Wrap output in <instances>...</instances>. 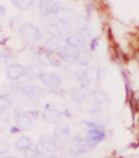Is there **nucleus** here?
I'll use <instances>...</instances> for the list:
<instances>
[{"label":"nucleus","mask_w":139,"mask_h":158,"mask_svg":"<svg viewBox=\"0 0 139 158\" xmlns=\"http://www.w3.org/2000/svg\"><path fill=\"white\" fill-rule=\"evenodd\" d=\"M24 156H25V158H41L43 156L36 149L31 148L25 150L24 152Z\"/></svg>","instance_id":"nucleus-29"},{"label":"nucleus","mask_w":139,"mask_h":158,"mask_svg":"<svg viewBox=\"0 0 139 158\" xmlns=\"http://www.w3.org/2000/svg\"><path fill=\"white\" fill-rule=\"evenodd\" d=\"M88 100L93 105H101L108 102V96L103 91H93L89 94Z\"/></svg>","instance_id":"nucleus-18"},{"label":"nucleus","mask_w":139,"mask_h":158,"mask_svg":"<svg viewBox=\"0 0 139 158\" xmlns=\"http://www.w3.org/2000/svg\"><path fill=\"white\" fill-rule=\"evenodd\" d=\"M64 43L66 45L71 46L78 50L85 49V45H86V40L83 39L79 34H71L65 39Z\"/></svg>","instance_id":"nucleus-13"},{"label":"nucleus","mask_w":139,"mask_h":158,"mask_svg":"<svg viewBox=\"0 0 139 158\" xmlns=\"http://www.w3.org/2000/svg\"><path fill=\"white\" fill-rule=\"evenodd\" d=\"M90 23V17L89 15H81L76 19V24L80 27H88Z\"/></svg>","instance_id":"nucleus-27"},{"label":"nucleus","mask_w":139,"mask_h":158,"mask_svg":"<svg viewBox=\"0 0 139 158\" xmlns=\"http://www.w3.org/2000/svg\"><path fill=\"white\" fill-rule=\"evenodd\" d=\"M30 52H32V54H34V56H38L41 53L42 51L41 48H39V47H38V46H33V47H31V48H30Z\"/></svg>","instance_id":"nucleus-34"},{"label":"nucleus","mask_w":139,"mask_h":158,"mask_svg":"<svg viewBox=\"0 0 139 158\" xmlns=\"http://www.w3.org/2000/svg\"><path fill=\"white\" fill-rule=\"evenodd\" d=\"M15 121H16V127H19L22 131L30 130L34 127V122H31L26 117L23 115L22 112H19V111L16 112Z\"/></svg>","instance_id":"nucleus-16"},{"label":"nucleus","mask_w":139,"mask_h":158,"mask_svg":"<svg viewBox=\"0 0 139 158\" xmlns=\"http://www.w3.org/2000/svg\"><path fill=\"white\" fill-rule=\"evenodd\" d=\"M69 95L71 99H72V101L80 104L85 101V99L88 98L85 91V88L81 86H75L74 88L71 89L69 91Z\"/></svg>","instance_id":"nucleus-14"},{"label":"nucleus","mask_w":139,"mask_h":158,"mask_svg":"<svg viewBox=\"0 0 139 158\" xmlns=\"http://www.w3.org/2000/svg\"><path fill=\"white\" fill-rule=\"evenodd\" d=\"M23 115L26 117L28 119L31 121V122H34L35 120L39 118V112L38 110H29V111H25L22 112Z\"/></svg>","instance_id":"nucleus-28"},{"label":"nucleus","mask_w":139,"mask_h":158,"mask_svg":"<svg viewBox=\"0 0 139 158\" xmlns=\"http://www.w3.org/2000/svg\"><path fill=\"white\" fill-rule=\"evenodd\" d=\"M80 50H78L75 48H72L71 46L64 45L60 48L57 52V56L60 57V59L66 61L69 64H76L78 59V56L80 53Z\"/></svg>","instance_id":"nucleus-5"},{"label":"nucleus","mask_w":139,"mask_h":158,"mask_svg":"<svg viewBox=\"0 0 139 158\" xmlns=\"http://www.w3.org/2000/svg\"><path fill=\"white\" fill-rule=\"evenodd\" d=\"M80 127H82L83 130H85L86 132L89 131H92V130L104 128L102 126H101L98 123H95L94 122H92V121H82L80 122Z\"/></svg>","instance_id":"nucleus-25"},{"label":"nucleus","mask_w":139,"mask_h":158,"mask_svg":"<svg viewBox=\"0 0 139 158\" xmlns=\"http://www.w3.org/2000/svg\"><path fill=\"white\" fill-rule=\"evenodd\" d=\"M44 158H58V156L57 155H51V156H46Z\"/></svg>","instance_id":"nucleus-39"},{"label":"nucleus","mask_w":139,"mask_h":158,"mask_svg":"<svg viewBox=\"0 0 139 158\" xmlns=\"http://www.w3.org/2000/svg\"><path fill=\"white\" fill-rule=\"evenodd\" d=\"M32 146V140L28 136H21L15 142V147L18 150L25 151Z\"/></svg>","instance_id":"nucleus-20"},{"label":"nucleus","mask_w":139,"mask_h":158,"mask_svg":"<svg viewBox=\"0 0 139 158\" xmlns=\"http://www.w3.org/2000/svg\"><path fill=\"white\" fill-rule=\"evenodd\" d=\"M6 12V9H5L4 6L0 4V15H4Z\"/></svg>","instance_id":"nucleus-38"},{"label":"nucleus","mask_w":139,"mask_h":158,"mask_svg":"<svg viewBox=\"0 0 139 158\" xmlns=\"http://www.w3.org/2000/svg\"><path fill=\"white\" fill-rule=\"evenodd\" d=\"M10 122V116L5 111H0V132L4 131Z\"/></svg>","instance_id":"nucleus-24"},{"label":"nucleus","mask_w":139,"mask_h":158,"mask_svg":"<svg viewBox=\"0 0 139 158\" xmlns=\"http://www.w3.org/2000/svg\"><path fill=\"white\" fill-rule=\"evenodd\" d=\"M105 138L106 132L104 131V128H100L87 131L85 140L94 146H96L98 143L105 139Z\"/></svg>","instance_id":"nucleus-11"},{"label":"nucleus","mask_w":139,"mask_h":158,"mask_svg":"<svg viewBox=\"0 0 139 158\" xmlns=\"http://www.w3.org/2000/svg\"><path fill=\"white\" fill-rule=\"evenodd\" d=\"M101 113H102V108L100 107V105H93L91 109H89V113L93 116L100 115Z\"/></svg>","instance_id":"nucleus-32"},{"label":"nucleus","mask_w":139,"mask_h":158,"mask_svg":"<svg viewBox=\"0 0 139 158\" xmlns=\"http://www.w3.org/2000/svg\"><path fill=\"white\" fill-rule=\"evenodd\" d=\"M21 39L27 43H35L41 39V33L37 26L31 23H25L20 28Z\"/></svg>","instance_id":"nucleus-3"},{"label":"nucleus","mask_w":139,"mask_h":158,"mask_svg":"<svg viewBox=\"0 0 139 158\" xmlns=\"http://www.w3.org/2000/svg\"><path fill=\"white\" fill-rule=\"evenodd\" d=\"M91 51H88L86 49L80 50L79 56H78V59L76 64H80V65H85L88 66L89 61L91 60Z\"/></svg>","instance_id":"nucleus-21"},{"label":"nucleus","mask_w":139,"mask_h":158,"mask_svg":"<svg viewBox=\"0 0 139 158\" xmlns=\"http://www.w3.org/2000/svg\"><path fill=\"white\" fill-rule=\"evenodd\" d=\"M25 67H23L21 64L17 63H14L7 68V77L12 81L18 80L21 76H23Z\"/></svg>","instance_id":"nucleus-15"},{"label":"nucleus","mask_w":139,"mask_h":158,"mask_svg":"<svg viewBox=\"0 0 139 158\" xmlns=\"http://www.w3.org/2000/svg\"><path fill=\"white\" fill-rule=\"evenodd\" d=\"M12 105V99L8 95H0V111H6Z\"/></svg>","instance_id":"nucleus-23"},{"label":"nucleus","mask_w":139,"mask_h":158,"mask_svg":"<svg viewBox=\"0 0 139 158\" xmlns=\"http://www.w3.org/2000/svg\"><path fill=\"white\" fill-rule=\"evenodd\" d=\"M71 137V129L65 123H58L54 131V138L57 142L64 143Z\"/></svg>","instance_id":"nucleus-9"},{"label":"nucleus","mask_w":139,"mask_h":158,"mask_svg":"<svg viewBox=\"0 0 139 158\" xmlns=\"http://www.w3.org/2000/svg\"><path fill=\"white\" fill-rule=\"evenodd\" d=\"M13 6L21 11H26L34 3V0H11Z\"/></svg>","instance_id":"nucleus-22"},{"label":"nucleus","mask_w":139,"mask_h":158,"mask_svg":"<svg viewBox=\"0 0 139 158\" xmlns=\"http://www.w3.org/2000/svg\"><path fill=\"white\" fill-rule=\"evenodd\" d=\"M16 89L25 97L31 99H39L46 95V90L43 87L31 81H23L19 82L16 86Z\"/></svg>","instance_id":"nucleus-1"},{"label":"nucleus","mask_w":139,"mask_h":158,"mask_svg":"<svg viewBox=\"0 0 139 158\" xmlns=\"http://www.w3.org/2000/svg\"><path fill=\"white\" fill-rule=\"evenodd\" d=\"M63 113L58 109H55L50 105H47L42 113V118L45 122L50 124L57 125L62 120Z\"/></svg>","instance_id":"nucleus-7"},{"label":"nucleus","mask_w":139,"mask_h":158,"mask_svg":"<svg viewBox=\"0 0 139 158\" xmlns=\"http://www.w3.org/2000/svg\"><path fill=\"white\" fill-rule=\"evenodd\" d=\"M99 44V39L98 37H94L92 39H90V51L91 52H93L95 51V49L97 48V47Z\"/></svg>","instance_id":"nucleus-33"},{"label":"nucleus","mask_w":139,"mask_h":158,"mask_svg":"<svg viewBox=\"0 0 139 158\" xmlns=\"http://www.w3.org/2000/svg\"><path fill=\"white\" fill-rule=\"evenodd\" d=\"M62 41L64 40H62L59 38H57V37H50V38L46 39L45 43H44V48H45L46 51L49 52L57 53L60 48L64 45V44H62Z\"/></svg>","instance_id":"nucleus-17"},{"label":"nucleus","mask_w":139,"mask_h":158,"mask_svg":"<svg viewBox=\"0 0 139 158\" xmlns=\"http://www.w3.org/2000/svg\"><path fill=\"white\" fill-rule=\"evenodd\" d=\"M57 140L53 137H43L37 143L35 149L39 153L43 156L46 153H51L57 151Z\"/></svg>","instance_id":"nucleus-4"},{"label":"nucleus","mask_w":139,"mask_h":158,"mask_svg":"<svg viewBox=\"0 0 139 158\" xmlns=\"http://www.w3.org/2000/svg\"><path fill=\"white\" fill-rule=\"evenodd\" d=\"M2 26L1 25H0V32L2 31Z\"/></svg>","instance_id":"nucleus-40"},{"label":"nucleus","mask_w":139,"mask_h":158,"mask_svg":"<svg viewBox=\"0 0 139 158\" xmlns=\"http://www.w3.org/2000/svg\"><path fill=\"white\" fill-rule=\"evenodd\" d=\"M9 143L5 141H0V155L7 153L9 150Z\"/></svg>","instance_id":"nucleus-31"},{"label":"nucleus","mask_w":139,"mask_h":158,"mask_svg":"<svg viewBox=\"0 0 139 158\" xmlns=\"http://www.w3.org/2000/svg\"><path fill=\"white\" fill-rule=\"evenodd\" d=\"M20 131H21V129L19 128V127H13L11 129V133H12V134L17 133V132H20Z\"/></svg>","instance_id":"nucleus-37"},{"label":"nucleus","mask_w":139,"mask_h":158,"mask_svg":"<svg viewBox=\"0 0 139 158\" xmlns=\"http://www.w3.org/2000/svg\"><path fill=\"white\" fill-rule=\"evenodd\" d=\"M48 30L52 36L59 38L62 40H65L67 37L71 35L72 33V29L68 23L62 22L59 20L51 23L48 25Z\"/></svg>","instance_id":"nucleus-2"},{"label":"nucleus","mask_w":139,"mask_h":158,"mask_svg":"<svg viewBox=\"0 0 139 158\" xmlns=\"http://www.w3.org/2000/svg\"><path fill=\"white\" fill-rule=\"evenodd\" d=\"M94 147H95L94 145H93L86 140L82 141V142L75 143L70 148V153L74 157H78V156H82L84 154L87 153L88 152L90 151Z\"/></svg>","instance_id":"nucleus-8"},{"label":"nucleus","mask_w":139,"mask_h":158,"mask_svg":"<svg viewBox=\"0 0 139 158\" xmlns=\"http://www.w3.org/2000/svg\"><path fill=\"white\" fill-rule=\"evenodd\" d=\"M41 69L39 66L36 65H29L25 67L23 77H25L27 81H35L38 79H40L42 74Z\"/></svg>","instance_id":"nucleus-12"},{"label":"nucleus","mask_w":139,"mask_h":158,"mask_svg":"<svg viewBox=\"0 0 139 158\" xmlns=\"http://www.w3.org/2000/svg\"><path fill=\"white\" fill-rule=\"evenodd\" d=\"M78 34L82 37L83 39H85V40L93 39V30L89 26L88 27H80L78 30Z\"/></svg>","instance_id":"nucleus-26"},{"label":"nucleus","mask_w":139,"mask_h":158,"mask_svg":"<svg viewBox=\"0 0 139 158\" xmlns=\"http://www.w3.org/2000/svg\"><path fill=\"white\" fill-rule=\"evenodd\" d=\"M40 80L44 86L50 88L51 90H57L59 88L62 83L59 76H57V74H53V73H43L40 77Z\"/></svg>","instance_id":"nucleus-10"},{"label":"nucleus","mask_w":139,"mask_h":158,"mask_svg":"<svg viewBox=\"0 0 139 158\" xmlns=\"http://www.w3.org/2000/svg\"><path fill=\"white\" fill-rule=\"evenodd\" d=\"M11 59V54L9 52L3 51V52H0V65H5L8 64Z\"/></svg>","instance_id":"nucleus-30"},{"label":"nucleus","mask_w":139,"mask_h":158,"mask_svg":"<svg viewBox=\"0 0 139 158\" xmlns=\"http://www.w3.org/2000/svg\"><path fill=\"white\" fill-rule=\"evenodd\" d=\"M2 89L6 90V91H7V92H11V91L13 90V86L12 85H8V84H5L2 86Z\"/></svg>","instance_id":"nucleus-35"},{"label":"nucleus","mask_w":139,"mask_h":158,"mask_svg":"<svg viewBox=\"0 0 139 158\" xmlns=\"http://www.w3.org/2000/svg\"><path fill=\"white\" fill-rule=\"evenodd\" d=\"M2 158H13V157H10V156H5V157H2Z\"/></svg>","instance_id":"nucleus-41"},{"label":"nucleus","mask_w":139,"mask_h":158,"mask_svg":"<svg viewBox=\"0 0 139 158\" xmlns=\"http://www.w3.org/2000/svg\"><path fill=\"white\" fill-rule=\"evenodd\" d=\"M39 7L42 16H49L52 15H56L62 7L59 2L54 0H42L39 2Z\"/></svg>","instance_id":"nucleus-6"},{"label":"nucleus","mask_w":139,"mask_h":158,"mask_svg":"<svg viewBox=\"0 0 139 158\" xmlns=\"http://www.w3.org/2000/svg\"><path fill=\"white\" fill-rule=\"evenodd\" d=\"M75 16V11L70 7H61L56 14V18L59 21L67 22Z\"/></svg>","instance_id":"nucleus-19"},{"label":"nucleus","mask_w":139,"mask_h":158,"mask_svg":"<svg viewBox=\"0 0 139 158\" xmlns=\"http://www.w3.org/2000/svg\"><path fill=\"white\" fill-rule=\"evenodd\" d=\"M94 9H95V6H94L93 3H89V4L87 5V7H86V10H87V12L88 13H91L92 11H93Z\"/></svg>","instance_id":"nucleus-36"}]
</instances>
